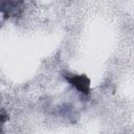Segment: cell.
I'll use <instances>...</instances> for the list:
<instances>
[{
  "mask_svg": "<svg viewBox=\"0 0 134 134\" xmlns=\"http://www.w3.org/2000/svg\"><path fill=\"white\" fill-rule=\"evenodd\" d=\"M66 80L80 92L85 94L90 92V80L85 74H73L71 76H66Z\"/></svg>",
  "mask_w": 134,
  "mask_h": 134,
  "instance_id": "6da1fadb",
  "label": "cell"
}]
</instances>
